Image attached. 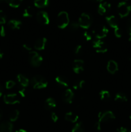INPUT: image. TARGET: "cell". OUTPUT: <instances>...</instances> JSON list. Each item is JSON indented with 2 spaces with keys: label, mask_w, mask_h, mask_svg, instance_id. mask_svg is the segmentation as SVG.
Segmentation results:
<instances>
[{
  "label": "cell",
  "mask_w": 131,
  "mask_h": 132,
  "mask_svg": "<svg viewBox=\"0 0 131 132\" xmlns=\"http://www.w3.org/2000/svg\"><path fill=\"white\" fill-rule=\"evenodd\" d=\"M95 128L98 131H100L101 129V124L98 121L96 122V123L95 124Z\"/></svg>",
  "instance_id": "obj_42"
},
{
  "label": "cell",
  "mask_w": 131,
  "mask_h": 132,
  "mask_svg": "<svg viewBox=\"0 0 131 132\" xmlns=\"http://www.w3.org/2000/svg\"><path fill=\"white\" fill-rule=\"evenodd\" d=\"M3 101L6 104H15L20 103V100L16 94H9L5 95L3 97Z\"/></svg>",
  "instance_id": "obj_10"
},
{
  "label": "cell",
  "mask_w": 131,
  "mask_h": 132,
  "mask_svg": "<svg viewBox=\"0 0 131 132\" xmlns=\"http://www.w3.org/2000/svg\"><path fill=\"white\" fill-rule=\"evenodd\" d=\"M47 39L46 37H41L37 39L34 43V48L36 50H43L46 47Z\"/></svg>",
  "instance_id": "obj_13"
},
{
  "label": "cell",
  "mask_w": 131,
  "mask_h": 132,
  "mask_svg": "<svg viewBox=\"0 0 131 132\" xmlns=\"http://www.w3.org/2000/svg\"><path fill=\"white\" fill-rule=\"evenodd\" d=\"M17 79L21 86L23 88H26L29 85V79L26 76L23 74H18L17 76Z\"/></svg>",
  "instance_id": "obj_19"
},
{
  "label": "cell",
  "mask_w": 131,
  "mask_h": 132,
  "mask_svg": "<svg viewBox=\"0 0 131 132\" xmlns=\"http://www.w3.org/2000/svg\"><path fill=\"white\" fill-rule=\"evenodd\" d=\"M131 11L130 5L125 1H122L118 5V12L120 18H123L128 16Z\"/></svg>",
  "instance_id": "obj_4"
},
{
  "label": "cell",
  "mask_w": 131,
  "mask_h": 132,
  "mask_svg": "<svg viewBox=\"0 0 131 132\" xmlns=\"http://www.w3.org/2000/svg\"><path fill=\"white\" fill-rule=\"evenodd\" d=\"M125 1H127V0H125Z\"/></svg>",
  "instance_id": "obj_52"
},
{
  "label": "cell",
  "mask_w": 131,
  "mask_h": 132,
  "mask_svg": "<svg viewBox=\"0 0 131 132\" xmlns=\"http://www.w3.org/2000/svg\"><path fill=\"white\" fill-rule=\"evenodd\" d=\"M89 1H92V2H101L104 0H89Z\"/></svg>",
  "instance_id": "obj_46"
},
{
  "label": "cell",
  "mask_w": 131,
  "mask_h": 132,
  "mask_svg": "<svg viewBox=\"0 0 131 132\" xmlns=\"http://www.w3.org/2000/svg\"><path fill=\"white\" fill-rule=\"evenodd\" d=\"M100 98L102 101H108L110 97V94L108 90H103L99 94Z\"/></svg>",
  "instance_id": "obj_27"
},
{
  "label": "cell",
  "mask_w": 131,
  "mask_h": 132,
  "mask_svg": "<svg viewBox=\"0 0 131 132\" xmlns=\"http://www.w3.org/2000/svg\"><path fill=\"white\" fill-rule=\"evenodd\" d=\"M65 119L67 121L74 123L78 121V116L75 113H73V112H68L65 114Z\"/></svg>",
  "instance_id": "obj_21"
},
{
  "label": "cell",
  "mask_w": 131,
  "mask_h": 132,
  "mask_svg": "<svg viewBox=\"0 0 131 132\" xmlns=\"http://www.w3.org/2000/svg\"><path fill=\"white\" fill-rule=\"evenodd\" d=\"M130 81H131V80H130Z\"/></svg>",
  "instance_id": "obj_53"
},
{
  "label": "cell",
  "mask_w": 131,
  "mask_h": 132,
  "mask_svg": "<svg viewBox=\"0 0 131 132\" xmlns=\"http://www.w3.org/2000/svg\"><path fill=\"white\" fill-rule=\"evenodd\" d=\"M23 48L24 49V50H27V51L29 52H30L32 51V46L27 43H25V44H24V45H23Z\"/></svg>",
  "instance_id": "obj_38"
},
{
  "label": "cell",
  "mask_w": 131,
  "mask_h": 132,
  "mask_svg": "<svg viewBox=\"0 0 131 132\" xmlns=\"http://www.w3.org/2000/svg\"><path fill=\"white\" fill-rule=\"evenodd\" d=\"M19 94L21 97H24L26 96V89L25 88L21 89L19 90Z\"/></svg>",
  "instance_id": "obj_39"
},
{
  "label": "cell",
  "mask_w": 131,
  "mask_h": 132,
  "mask_svg": "<svg viewBox=\"0 0 131 132\" xmlns=\"http://www.w3.org/2000/svg\"><path fill=\"white\" fill-rule=\"evenodd\" d=\"M2 117H3V112H2V110L0 109V119L2 118Z\"/></svg>",
  "instance_id": "obj_49"
},
{
  "label": "cell",
  "mask_w": 131,
  "mask_h": 132,
  "mask_svg": "<svg viewBox=\"0 0 131 132\" xmlns=\"http://www.w3.org/2000/svg\"><path fill=\"white\" fill-rule=\"evenodd\" d=\"M57 25L60 29H64L69 24V18L68 12L62 11L59 13L57 17Z\"/></svg>",
  "instance_id": "obj_1"
},
{
  "label": "cell",
  "mask_w": 131,
  "mask_h": 132,
  "mask_svg": "<svg viewBox=\"0 0 131 132\" xmlns=\"http://www.w3.org/2000/svg\"><path fill=\"white\" fill-rule=\"evenodd\" d=\"M55 81L60 86H63V87H68L69 86V81L64 76H57L55 78Z\"/></svg>",
  "instance_id": "obj_20"
},
{
  "label": "cell",
  "mask_w": 131,
  "mask_h": 132,
  "mask_svg": "<svg viewBox=\"0 0 131 132\" xmlns=\"http://www.w3.org/2000/svg\"><path fill=\"white\" fill-rule=\"evenodd\" d=\"M57 106L56 101L53 98L49 97L45 101V108L48 110H50L51 108H55Z\"/></svg>",
  "instance_id": "obj_22"
},
{
  "label": "cell",
  "mask_w": 131,
  "mask_h": 132,
  "mask_svg": "<svg viewBox=\"0 0 131 132\" xmlns=\"http://www.w3.org/2000/svg\"><path fill=\"white\" fill-rule=\"evenodd\" d=\"M105 19H106L107 23H108L109 26H110L111 28H118V21L117 19V18H116V16L114 15H108L105 18Z\"/></svg>",
  "instance_id": "obj_17"
},
{
  "label": "cell",
  "mask_w": 131,
  "mask_h": 132,
  "mask_svg": "<svg viewBox=\"0 0 131 132\" xmlns=\"http://www.w3.org/2000/svg\"><path fill=\"white\" fill-rule=\"evenodd\" d=\"M71 132H84V128L82 122H80L76 124L72 129Z\"/></svg>",
  "instance_id": "obj_29"
},
{
  "label": "cell",
  "mask_w": 131,
  "mask_h": 132,
  "mask_svg": "<svg viewBox=\"0 0 131 132\" xmlns=\"http://www.w3.org/2000/svg\"><path fill=\"white\" fill-rule=\"evenodd\" d=\"M107 70L111 74H114L118 70V64L115 61L110 60L107 64Z\"/></svg>",
  "instance_id": "obj_14"
},
{
  "label": "cell",
  "mask_w": 131,
  "mask_h": 132,
  "mask_svg": "<svg viewBox=\"0 0 131 132\" xmlns=\"http://www.w3.org/2000/svg\"><path fill=\"white\" fill-rule=\"evenodd\" d=\"M31 84L34 89H43L48 86V81L42 76L37 75L33 76L31 79Z\"/></svg>",
  "instance_id": "obj_2"
},
{
  "label": "cell",
  "mask_w": 131,
  "mask_h": 132,
  "mask_svg": "<svg viewBox=\"0 0 131 132\" xmlns=\"http://www.w3.org/2000/svg\"><path fill=\"white\" fill-rule=\"evenodd\" d=\"M73 87V89H74V90H78V82H76V83H74Z\"/></svg>",
  "instance_id": "obj_44"
},
{
  "label": "cell",
  "mask_w": 131,
  "mask_h": 132,
  "mask_svg": "<svg viewBox=\"0 0 131 132\" xmlns=\"http://www.w3.org/2000/svg\"><path fill=\"white\" fill-rule=\"evenodd\" d=\"M35 13V10L32 6H30L26 8L23 12V16L24 18H32L33 16Z\"/></svg>",
  "instance_id": "obj_24"
},
{
  "label": "cell",
  "mask_w": 131,
  "mask_h": 132,
  "mask_svg": "<svg viewBox=\"0 0 131 132\" xmlns=\"http://www.w3.org/2000/svg\"><path fill=\"white\" fill-rule=\"evenodd\" d=\"M3 57V53L2 51L0 50V59H2Z\"/></svg>",
  "instance_id": "obj_48"
},
{
  "label": "cell",
  "mask_w": 131,
  "mask_h": 132,
  "mask_svg": "<svg viewBox=\"0 0 131 132\" xmlns=\"http://www.w3.org/2000/svg\"><path fill=\"white\" fill-rule=\"evenodd\" d=\"M36 19L39 24L47 25L50 23V18L48 13L45 11H39L36 14Z\"/></svg>",
  "instance_id": "obj_9"
},
{
  "label": "cell",
  "mask_w": 131,
  "mask_h": 132,
  "mask_svg": "<svg viewBox=\"0 0 131 132\" xmlns=\"http://www.w3.org/2000/svg\"><path fill=\"white\" fill-rule=\"evenodd\" d=\"M84 65V62L82 59H75L73 61V70L77 74H79L81 72H82L84 70L83 68Z\"/></svg>",
  "instance_id": "obj_11"
},
{
  "label": "cell",
  "mask_w": 131,
  "mask_h": 132,
  "mask_svg": "<svg viewBox=\"0 0 131 132\" xmlns=\"http://www.w3.org/2000/svg\"><path fill=\"white\" fill-rule=\"evenodd\" d=\"M15 85V82L12 80H9V81H6V84H5V87L6 89H11L14 88Z\"/></svg>",
  "instance_id": "obj_31"
},
{
  "label": "cell",
  "mask_w": 131,
  "mask_h": 132,
  "mask_svg": "<svg viewBox=\"0 0 131 132\" xmlns=\"http://www.w3.org/2000/svg\"><path fill=\"white\" fill-rule=\"evenodd\" d=\"M6 23V15L3 10H0V24H3Z\"/></svg>",
  "instance_id": "obj_32"
},
{
  "label": "cell",
  "mask_w": 131,
  "mask_h": 132,
  "mask_svg": "<svg viewBox=\"0 0 131 132\" xmlns=\"http://www.w3.org/2000/svg\"><path fill=\"white\" fill-rule=\"evenodd\" d=\"M127 31H128V36H129L128 40L130 41H131V18L128 19V22H127Z\"/></svg>",
  "instance_id": "obj_34"
},
{
  "label": "cell",
  "mask_w": 131,
  "mask_h": 132,
  "mask_svg": "<svg viewBox=\"0 0 131 132\" xmlns=\"http://www.w3.org/2000/svg\"><path fill=\"white\" fill-rule=\"evenodd\" d=\"M6 3L12 8H18L21 4L23 0H5Z\"/></svg>",
  "instance_id": "obj_28"
},
{
  "label": "cell",
  "mask_w": 131,
  "mask_h": 132,
  "mask_svg": "<svg viewBox=\"0 0 131 132\" xmlns=\"http://www.w3.org/2000/svg\"><path fill=\"white\" fill-rule=\"evenodd\" d=\"M49 4V0H35L34 5L37 8L42 9L47 6Z\"/></svg>",
  "instance_id": "obj_25"
},
{
  "label": "cell",
  "mask_w": 131,
  "mask_h": 132,
  "mask_svg": "<svg viewBox=\"0 0 131 132\" xmlns=\"http://www.w3.org/2000/svg\"><path fill=\"white\" fill-rule=\"evenodd\" d=\"M109 32V30L105 25H99L92 31V33L98 39H101L106 37Z\"/></svg>",
  "instance_id": "obj_7"
},
{
  "label": "cell",
  "mask_w": 131,
  "mask_h": 132,
  "mask_svg": "<svg viewBox=\"0 0 131 132\" xmlns=\"http://www.w3.org/2000/svg\"><path fill=\"white\" fill-rule=\"evenodd\" d=\"M19 116V112L17 110H14L10 112V115H9V119H10V122H15L17 121Z\"/></svg>",
  "instance_id": "obj_26"
},
{
  "label": "cell",
  "mask_w": 131,
  "mask_h": 132,
  "mask_svg": "<svg viewBox=\"0 0 131 132\" xmlns=\"http://www.w3.org/2000/svg\"><path fill=\"white\" fill-rule=\"evenodd\" d=\"M22 25V22L17 19H11L8 22V26L12 30H18L21 28Z\"/></svg>",
  "instance_id": "obj_18"
},
{
  "label": "cell",
  "mask_w": 131,
  "mask_h": 132,
  "mask_svg": "<svg viewBox=\"0 0 131 132\" xmlns=\"http://www.w3.org/2000/svg\"><path fill=\"white\" fill-rule=\"evenodd\" d=\"M92 46L95 49L96 52L99 54H104L107 52V47L105 43L101 39L95 40L92 42Z\"/></svg>",
  "instance_id": "obj_8"
},
{
  "label": "cell",
  "mask_w": 131,
  "mask_h": 132,
  "mask_svg": "<svg viewBox=\"0 0 131 132\" xmlns=\"http://www.w3.org/2000/svg\"><path fill=\"white\" fill-rule=\"evenodd\" d=\"M28 60L32 67H39L42 64L43 58L37 52L31 51L29 52Z\"/></svg>",
  "instance_id": "obj_3"
},
{
  "label": "cell",
  "mask_w": 131,
  "mask_h": 132,
  "mask_svg": "<svg viewBox=\"0 0 131 132\" xmlns=\"http://www.w3.org/2000/svg\"><path fill=\"white\" fill-rule=\"evenodd\" d=\"M114 101L116 102H119V103H125L128 101L127 97L124 93L123 92H118L116 94L114 97Z\"/></svg>",
  "instance_id": "obj_23"
},
{
  "label": "cell",
  "mask_w": 131,
  "mask_h": 132,
  "mask_svg": "<svg viewBox=\"0 0 131 132\" xmlns=\"http://www.w3.org/2000/svg\"><path fill=\"white\" fill-rule=\"evenodd\" d=\"M3 1V0H0V1Z\"/></svg>",
  "instance_id": "obj_51"
},
{
  "label": "cell",
  "mask_w": 131,
  "mask_h": 132,
  "mask_svg": "<svg viewBox=\"0 0 131 132\" xmlns=\"http://www.w3.org/2000/svg\"><path fill=\"white\" fill-rule=\"evenodd\" d=\"M6 35V31H5V28L3 26H1L0 27V36L1 37H5Z\"/></svg>",
  "instance_id": "obj_40"
},
{
  "label": "cell",
  "mask_w": 131,
  "mask_h": 132,
  "mask_svg": "<svg viewBox=\"0 0 131 132\" xmlns=\"http://www.w3.org/2000/svg\"><path fill=\"white\" fill-rule=\"evenodd\" d=\"M85 84H86V82H85L84 80H81V81H80L79 82H78V88H82L84 86Z\"/></svg>",
  "instance_id": "obj_43"
},
{
  "label": "cell",
  "mask_w": 131,
  "mask_h": 132,
  "mask_svg": "<svg viewBox=\"0 0 131 132\" xmlns=\"http://www.w3.org/2000/svg\"><path fill=\"white\" fill-rule=\"evenodd\" d=\"M13 125L9 121H3L0 124V132H12Z\"/></svg>",
  "instance_id": "obj_16"
},
{
  "label": "cell",
  "mask_w": 131,
  "mask_h": 132,
  "mask_svg": "<svg viewBox=\"0 0 131 132\" xmlns=\"http://www.w3.org/2000/svg\"><path fill=\"white\" fill-rule=\"evenodd\" d=\"M78 24L80 27L82 28L83 29H88L91 25L92 20L89 14L86 13H82L78 19Z\"/></svg>",
  "instance_id": "obj_5"
},
{
  "label": "cell",
  "mask_w": 131,
  "mask_h": 132,
  "mask_svg": "<svg viewBox=\"0 0 131 132\" xmlns=\"http://www.w3.org/2000/svg\"><path fill=\"white\" fill-rule=\"evenodd\" d=\"M98 121L101 124L103 122H109L110 121H113V120L115 119L116 118L114 113L110 110L100 112L98 115Z\"/></svg>",
  "instance_id": "obj_6"
},
{
  "label": "cell",
  "mask_w": 131,
  "mask_h": 132,
  "mask_svg": "<svg viewBox=\"0 0 131 132\" xmlns=\"http://www.w3.org/2000/svg\"><path fill=\"white\" fill-rule=\"evenodd\" d=\"M83 37L85 38V39L87 41H89L92 39V34H91L90 32H89L88 31H85L83 32Z\"/></svg>",
  "instance_id": "obj_33"
},
{
  "label": "cell",
  "mask_w": 131,
  "mask_h": 132,
  "mask_svg": "<svg viewBox=\"0 0 131 132\" xmlns=\"http://www.w3.org/2000/svg\"><path fill=\"white\" fill-rule=\"evenodd\" d=\"M129 119H130V121H131V115L129 116Z\"/></svg>",
  "instance_id": "obj_50"
},
{
  "label": "cell",
  "mask_w": 131,
  "mask_h": 132,
  "mask_svg": "<svg viewBox=\"0 0 131 132\" xmlns=\"http://www.w3.org/2000/svg\"><path fill=\"white\" fill-rule=\"evenodd\" d=\"M3 88L2 86L0 85V97L3 95Z\"/></svg>",
  "instance_id": "obj_45"
},
{
  "label": "cell",
  "mask_w": 131,
  "mask_h": 132,
  "mask_svg": "<svg viewBox=\"0 0 131 132\" xmlns=\"http://www.w3.org/2000/svg\"><path fill=\"white\" fill-rule=\"evenodd\" d=\"M116 132H130V131L128 129H127V128L120 127L117 129Z\"/></svg>",
  "instance_id": "obj_41"
},
{
  "label": "cell",
  "mask_w": 131,
  "mask_h": 132,
  "mask_svg": "<svg viewBox=\"0 0 131 132\" xmlns=\"http://www.w3.org/2000/svg\"><path fill=\"white\" fill-rule=\"evenodd\" d=\"M15 132H27L26 131V130H23V129H20V130H17Z\"/></svg>",
  "instance_id": "obj_47"
},
{
  "label": "cell",
  "mask_w": 131,
  "mask_h": 132,
  "mask_svg": "<svg viewBox=\"0 0 131 132\" xmlns=\"http://www.w3.org/2000/svg\"><path fill=\"white\" fill-rule=\"evenodd\" d=\"M51 120H52L53 122H57L58 119H59V117H58V116L57 115L56 113H55V112H52V113H51Z\"/></svg>",
  "instance_id": "obj_36"
},
{
  "label": "cell",
  "mask_w": 131,
  "mask_h": 132,
  "mask_svg": "<svg viewBox=\"0 0 131 132\" xmlns=\"http://www.w3.org/2000/svg\"><path fill=\"white\" fill-rule=\"evenodd\" d=\"M114 35H115L116 37H118V38H120V37H121L122 32H121V29L119 28V27L114 29Z\"/></svg>",
  "instance_id": "obj_35"
},
{
  "label": "cell",
  "mask_w": 131,
  "mask_h": 132,
  "mask_svg": "<svg viewBox=\"0 0 131 132\" xmlns=\"http://www.w3.org/2000/svg\"><path fill=\"white\" fill-rule=\"evenodd\" d=\"M111 5L110 3L107 2H104L102 3H100L99 5L98 8V12L100 15H103L105 14H106L107 12L109 11L110 9Z\"/></svg>",
  "instance_id": "obj_15"
},
{
  "label": "cell",
  "mask_w": 131,
  "mask_h": 132,
  "mask_svg": "<svg viewBox=\"0 0 131 132\" xmlns=\"http://www.w3.org/2000/svg\"><path fill=\"white\" fill-rule=\"evenodd\" d=\"M80 25L78 24V22H75V21H73L70 23L69 24V28L70 30H71L72 31H77V30L79 28Z\"/></svg>",
  "instance_id": "obj_30"
},
{
  "label": "cell",
  "mask_w": 131,
  "mask_h": 132,
  "mask_svg": "<svg viewBox=\"0 0 131 132\" xmlns=\"http://www.w3.org/2000/svg\"><path fill=\"white\" fill-rule=\"evenodd\" d=\"M73 98H74V93L71 89H66L62 95V100L64 101V102L68 104H71L73 103Z\"/></svg>",
  "instance_id": "obj_12"
},
{
  "label": "cell",
  "mask_w": 131,
  "mask_h": 132,
  "mask_svg": "<svg viewBox=\"0 0 131 132\" xmlns=\"http://www.w3.org/2000/svg\"><path fill=\"white\" fill-rule=\"evenodd\" d=\"M82 46L80 45H77V46L75 47L74 48V54H78L82 52Z\"/></svg>",
  "instance_id": "obj_37"
}]
</instances>
